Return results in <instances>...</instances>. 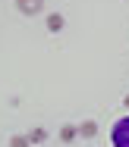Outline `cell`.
<instances>
[{
	"label": "cell",
	"instance_id": "8",
	"mask_svg": "<svg viewBox=\"0 0 129 147\" xmlns=\"http://www.w3.org/2000/svg\"><path fill=\"white\" fill-rule=\"evenodd\" d=\"M123 107H126V113H129V94H126V97H123Z\"/></svg>",
	"mask_w": 129,
	"mask_h": 147
},
{
	"label": "cell",
	"instance_id": "4",
	"mask_svg": "<svg viewBox=\"0 0 129 147\" xmlns=\"http://www.w3.org/2000/svg\"><path fill=\"white\" fill-rule=\"evenodd\" d=\"M16 9L22 16H38L44 9V0H16Z\"/></svg>",
	"mask_w": 129,
	"mask_h": 147
},
{
	"label": "cell",
	"instance_id": "5",
	"mask_svg": "<svg viewBox=\"0 0 129 147\" xmlns=\"http://www.w3.org/2000/svg\"><path fill=\"white\" fill-rule=\"evenodd\" d=\"M79 138H82V141H95L98 138V122L95 119H82V122H79Z\"/></svg>",
	"mask_w": 129,
	"mask_h": 147
},
{
	"label": "cell",
	"instance_id": "6",
	"mask_svg": "<svg viewBox=\"0 0 129 147\" xmlns=\"http://www.w3.org/2000/svg\"><path fill=\"white\" fill-rule=\"evenodd\" d=\"M25 135H29V141H32V147H41V144H47V138H51L44 125H35V128H29Z\"/></svg>",
	"mask_w": 129,
	"mask_h": 147
},
{
	"label": "cell",
	"instance_id": "7",
	"mask_svg": "<svg viewBox=\"0 0 129 147\" xmlns=\"http://www.w3.org/2000/svg\"><path fill=\"white\" fill-rule=\"evenodd\" d=\"M10 147H32V141H29V135H13Z\"/></svg>",
	"mask_w": 129,
	"mask_h": 147
},
{
	"label": "cell",
	"instance_id": "3",
	"mask_svg": "<svg viewBox=\"0 0 129 147\" xmlns=\"http://www.w3.org/2000/svg\"><path fill=\"white\" fill-rule=\"evenodd\" d=\"M44 28L51 31V34H60V31L66 28V16L63 13H47V16H44Z\"/></svg>",
	"mask_w": 129,
	"mask_h": 147
},
{
	"label": "cell",
	"instance_id": "2",
	"mask_svg": "<svg viewBox=\"0 0 129 147\" xmlns=\"http://www.w3.org/2000/svg\"><path fill=\"white\" fill-rule=\"evenodd\" d=\"M57 138H60V144L72 147L76 141H79V122H63L60 131H57Z\"/></svg>",
	"mask_w": 129,
	"mask_h": 147
},
{
	"label": "cell",
	"instance_id": "1",
	"mask_svg": "<svg viewBox=\"0 0 129 147\" xmlns=\"http://www.w3.org/2000/svg\"><path fill=\"white\" fill-rule=\"evenodd\" d=\"M110 147H129V113L113 122V128H110Z\"/></svg>",
	"mask_w": 129,
	"mask_h": 147
}]
</instances>
